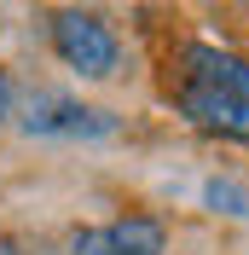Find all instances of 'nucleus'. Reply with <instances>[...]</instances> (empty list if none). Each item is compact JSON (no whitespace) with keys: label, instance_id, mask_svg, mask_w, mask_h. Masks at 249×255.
Wrapping results in <instances>:
<instances>
[{"label":"nucleus","instance_id":"f257e3e1","mask_svg":"<svg viewBox=\"0 0 249 255\" xmlns=\"http://www.w3.org/2000/svg\"><path fill=\"white\" fill-rule=\"evenodd\" d=\"M168 105L203 133L249 145V58L215 41H180L168 58Z\"/></svg>","mask_w":249,"mask_h":255},{"label":"nucleus","instance_id":"f03ea898","mask_svg":"<svg viewBox=\"0 0 249 255\" xmlns=\"http://www.w3.org/2000/svg\"><path fill=\"white\" fill-rule=\"evenodd\" d=\"M47 47L81 81H110L122 70V35H116V23L105 12H93V6H76V0H64L47 17Z\"/></svg>","mask_w":249,"mask_h":255},{"label":"nucleus","instance_id":"7ed1b4c3","mask_svg":"<svg viewBox=\"0 0 249 255\" xmlns=\"http://www.w3.org/2000/svg\"><path fill=\"white\" fill-rule=\"evenodd\" d=\"M17 128L29 139H110L116 116L99 111V105H81V99H64V93H35L23 105V122Z\"/></svg>","mask_w":249,"mask_h":255},{"label":"nucleus","instance_id":"20e7f679","mask_svg":"<svg viewBox=\"0 0 249 255\" xmlns=\"http://www.w3.org/2000/svg\"><path fill=\"white\" fill-rule=\"evenodd\" d=\"M105 232H110V244H116L122 255H168V226L156 221V215H145V209L116 215Z\"/></svg>","mask_w":249,"mask_h":255},{"label":"nucleus","instance_id":"39448f33","mask_svg":"<svg viewBox=\"0 0 249 255\" xmlns=\"http://www.w3.org/2000/svg\"><path fill=\"white\" fill-rule=\"evenodd\" d=\"M203 203L215 209V215H232V221H249V186H238L232 174H215L203 186Z\"/></svg>","mask_w":249,"mask_h":255},{"label":"nucleus","instance_id":"423d86ee","mask_svg":"<svg viewBox=\"0 0 249 255\" xmlns=\"http://www.w3.org/2000/svg\"><path fill=\"white\" fill-rule=\"evenodd\" d=\"M70 255H122V250L110 244V232H105V226H81L76 238H70Z\"/></svg>","mask_w":249,"mask_h":255},{"label":"nucleus","instance_id":"0eeeda50","mask_svg":"<svg viewBox=\"0 0 249 255\" xmlns=\"http://www.w3.org/2000/svg\"><path fill=\"white\" fill-rule=\"evenodd\" d=\"M12 111H17V87H12L6 70H0V122H12Z\"/></svg>","mask_w":249,"mask_h":255},{"label":"nucleus","instance_id":"6e6552de","mask_svg":"<svg viewBox=\"0 0 249 255\" xmlns=\"http://www.w3.org/2000/svg\"><path fill=\"white\" fill-rule=\"evenodd\" d=\"M0 255H23V250H17V238H12V232H0Z\"/></svg>","mask_w":249,"mask_h":255},{"label":"nucleus","instance_id":"1a4fd4ad","mask_svg":"<svg viewBox=\"0 0 249 255\" xmlns=\"http://www.w3.org/2000/svg\"><path fill=\"white\" fill-rule=\"evenodd\" d=\"M52 6H64V0H52Z\"/></svg>","mask_w":249,"mask_h":255}]
</instances>
